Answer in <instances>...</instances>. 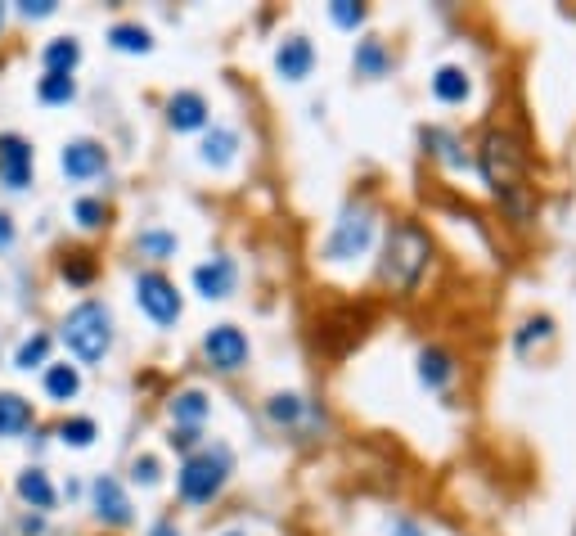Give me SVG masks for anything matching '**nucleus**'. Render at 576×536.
I'll use <instances>...</instances> for the list:
<instances>
[{
    "instance_id": "obj_33",
    "label": "nucleus",
    "mask_w": 576,
    "mask_h": 536,
    "mask_svg": "<svg viewBox=\"0 0 576 536\" xmlns=\"http://www.w3.org/2000/svg\"><path fill=\"white\" fill-rule=\"evenodd\" d=\"M18 10H23V19H45V14H54V0H23Z\"/></svg>"
},
{
    "instance_id": "obj_9",
    "label": "nucleus",
    "mask_w": 576,
    "mask_h": 536,
    "mask_svg": "<svg viewBox=\"0 0 576 536\" xmlns=\"http://www.w3.org/2000/svg\"><path fill=\"white\" fill-rule=\"evenodd\" d=\"M104 163L108 158H104V149H99L95 140H72V145L59 154V167L72 176V181H90V176H99Z\"/></svg>"
},
{
    "instance_id": "obj_13",
    "label": "nucleus",
    "mask_w": 576,
    "mask_h": 536,
    "mask_svg": "<svg viewBox=\"0 0 576 536\" xmlns=\"http://www.w3.org/2000/svg\"><path fill=\"white\" fill-rule=\"evenodd\" d=\"M167 122H171L176 131H194V127H203V122H207V104H203V95H194V91L171 95V104H167Z\"/></svg>"
},
{
    "instance_id": "obj_34",
    "label": "nucleus",
    "mask_w": 576,
    "mask_h": 536,
    "mask_svg": "<svg viewBox=\"0 0 576 536\" xmlns=\"http://www.w3.org/2000/svg\"><path fill=\"white\" fill-rule=\"evenodd\" d=\"M9 244H14V221H9L5 212H0V253H5Z\"/></svg>"
},
{
    "instance_id": "obj_1",
    "label": "nucleus",
    "mask_w": 576,
    "mask_h": 536,
    "mask_svg": "<svg viewBox=\"0 0 576 536\" xmlns=\"http://www.w3.org/2000/svg\"><path fill=\"white\" fill-rule=\"evenodd\" d=\"M482 167H486V181L491 190L500 194L504 203L513 208V217H527V185H522V154L509 136L491 131L482 145Z\"/></svg>"
},
{
    "instance_id": "obj_20",
    "label": "nucleus",
    "mask_w": 576,
    "mask_h": 536,
    "mask_svg": "<svg viewBox=\"0 0 576 536\" xmlns=\"http://www.w3.org/2000/svg\"><path fill=\"white\" fill-rule=\"evenodd\" d=\"M108 41H113L117 50H126V55H149L153 50V37L144 28H135V23H117V28L108 32Z\"/></svg>"
},
{
    "instance_id": "obj_15",
    "label": "nucleus",
    "mask_w": 576,
    "mask_h": 536,
    "mask_svg": "<svg viewBox=\"0 0 576 536\" xmlns=\"http://www.w3.org/2000/svg\"><path fill=\"white\" fill-rule=\"evenodd\" d=\"M432 95L437 100H446V104H459V100H468V73L464 68H437L432 73Z\"/></svg>"
},
{
    "instance_id": "obj_2",
    "label": "nucleus",
    "mask_w": 576,
    "mask_h": 536,
    "mask_svg": "<svg viewBox=\"0 0 576 536\" xmlns=\"http://www.w3.org/2000/svg\"><path fill=\"white\" fill-rule=\"evenodd\" d=\"M428 266V235L410 221H396L387 235V253H383V280L392 289H410Z\"/></svg>"
},
{
    "instance_id": "obj_17",
    "label": "nucleus",
    "mask_w": 576,
    "mask_h": 536,
    "mask_svg": "<svg viewBox=\"0 0 576 536\" xmlns=\"http://www.w3.org/2000/svg\"><path fill=\"white\" fill-rule=\"evenodd\" d=\"M234 149H239V136H234V131H225V127L207 131V136H203V163L207 167H225L234 158Z\"/></svg>"
},
{
    "instance_id": "obj_10",
    "label": "nucleus",
    "mask_w": 576,
    "mask_h": 536,
    "mask_svg": "<svg viewBox=\"0 0 576 536\" xmlns=\"http://www.w3.org/2000/svg\"><path fill=\"white\" fill-rule=\"evenodd\" d=\"M311 64H315V50H311L306 37H288L284 46L275 50V68H279L284 82H302V77L311 73Z\"/></svg>"
},
{
    "instance_id": "obj_28",
    "label": "nucleus",
    "mask_w": 576,
    "mask_h": 536,
    "mask_svg": "<svg viewBox=\"0 0 576 536\" xmlns=\"http://www.w3.org/2000/svg\"><path fill=\"white\" fill-rule=\"evenodd\" d=\"M333 23H342V28H356L360 19H365V10L360 5H351V0H333Z\"/></svg>"
},
{
    "instance_id": "obj_14",
    "label": "nucleus",
    "mask_w": 576,
    "mask_h": 536,
    "mask_svg": "<svg viewBox=\"0 0 576 536\" xmlns=\"http://www.w3.org/2000/svg\"><path fill=\"white\" fill-rule=\"evenodd\" d=\"M45 73H63V77H72V68H77V59H81V46L72 37H54L50 46H45Z\"/></svg>"
},
{
    "instance_id": "obj_30",
    "label": "nucleus",
    "mask_w": 576,
    "mask_h": 536,
    "mask_svg": "<svg viewBox=\"0 0 576 536\" xmlns=\"http://www.w3.org/2000/svg\"><path fill=\"white\" fill-rule=\"evenodd\" d=\"M77 221L81 226H104V203H95V199H77Z\"/></svg>"
},
{
    "instance_id": "obj_21",
    "label": "nucleus",
    "mask_w": 576,
    "mask_h": 536,
    "mask_svg": "<svg viewBox=\"0 0 576 536\" xmlns=\"http://www.w3.org/2000/svg\"><path fill=\"white\" fill-rule=\"evenodd\" d=\"M419 379L428 383V388H441V383L450 379V356L437 352V347H432V352H423L419 356Z\"/></svg>"
},
{
    "instance_id": "obj_16",
    "label": "nucleus",
    "mask_w": 576,
    "mask_h": 536,
    "mask_svg": "<svg viewBox=\"0 0 576 536\" xmlns=\"http://www.w3.org/2000/svg\"><path fill=\"white\" fill-rule=\"evenodd\" d=\"M18 496H23L32 509H50L54 505V487H50V478H45L41 469L18 473Z\"/></svg>"
},
{
    "instance_id": "obj_32",
    "label": "nucleus",
    "mask_w": 576,
    "mask_h": 536,
    "mask_svg": "<svg viewBox=\"0 0 576 536\" xmlns=\"http://www.w3.org/2000/svg\"><path fill=\"white\" fill-rule=\"evenodd\" d=\"M297 410H302V406H297V397H275V401H270V415H275V419H297Z\"/></svg>"
},
{
    "instance_id": "obj_26",
    "label": "nucleus",
    "mask_w": 576,
    "mask_h": 536,
    "mask_svg": "<svg viewBox=\"0 0 576 536\" xmlns=\"http://www.w3.org/2000/svg\"><path fill=\"white\" fill-rule=\"evenodd\" d=\"M90 275H95V266H90V257H86V253H72L68 262H63V280H72V284H90Z\"/></svg>"
},
{
    "instance_id": "obj_35",
    "label": "nucleus",
    "mask_w": 576,
    "mask_h": 536,
    "mask_svg": "<svg viewBox=\"0 0 576 536\" xmlns=\"http://www.w3.org/2000/svg\"><path fill=\"white\" fill-rule=\"evenodd\" d=\"M171 446H180V451H189V446H194V433H189V428H185V433H176V437H171Z\"/></svg>"
},
{
    "instance_id": "obj_36",
    "label": "nucleus",
    "mask_w": 576,
    "mask_h": 536,
    "mask_svg": "<svg viewBox=\"0 0 576 536\" xmlns=\"http://www.w3.org/2000/svg\"><path fill=\"white\" fill-rule=\"evenodd\" d=\"M149 536H180V532H176V527H171V523H158Z\"/></svg>"
},
{
    "instance_id": "obj_8",
    "label": "nucleus",
    "mask_w": 576,
    "mask_h": 536,
    "mask_svg": "<svg viewBox=\"0 0 576 536\" xmlns=\"http://www.w3.org/2000/svg\"><path fill=\"white\" fill-rule=\"evenodd\" d=\"M0 181H5L9 190H23V185L32 181V149L18 136H0Z\"/></svg>"
},
{
    "instance_id": "obj_24",
    "label": "nucleus",
    "mask_w": 576,
    "mask_h": 536,
    "mask_svg": "<svg viewBox=\"0 0 576 536\" xmlns=\"http://www.w3.org/2000/svg\"><path fill=\"white\" fill-rule=\"evenodd\" d=\"M45 352H50V338H45V334H32L23 347H18L14 365H18V370H32V365H41V361H45Z\"/></svg>"
},
{
    "instance_id": "obj_27",
    "label": "nucleus",
    "mask_w": 576,
    "mask_h": 536,
    "mask_svg": "<svg viewBox=\"0 0 576 536\" xmlns=\"http://www.w3.org/2000/svg\"><path fill=\"white\" fill-rule=\"evenodd\" d=\"M140 253H149V257H176V239H171V235H140Z\"/></svg>"
},
{
    "instance_id": "obj_18",
    "label": "nucleus",
    "mask_w": 576,
    "mask_h": 536,
    "mask_svg": "<svg viewBox=\"0 0 576 536\" xmlns=\"http://www.w3.org/2000/svg\"><path fill=\"white\" fill-rule=\"evenodd\" d=\"M32 424V406L14 392H0V433H23Z\"/></svg>"
},
{
    "instance_id": "obj_31",
    "label": "nucleus",
    "mask_w": 576,
    "mask_h": 536,
    "mask_svg": "<svg viewBox=\"0 0 576 536\" xmlns=\"http://www.w3.org/2000/svg\"><path fill=\"white\" fill-rule=\"evenodd\" d=\"M131 473L140 482H158V460H153V455H140V460L131 464Z\"/></svg>"
},
{
    "instance_id": "obj_7",
    "label": "nucleus",
    "mask_w": 576,
    "mask_h": 536,
    "mask_svg": "<svg viewBox=\"0 0 576 536\" xmlns=\"http://www.w3.org/2000/svg\"><path fill=\"white\" fill-rule=\"evenodd\" d=\"M203 352L216 370H239V365L248 361V338H243L234 325H216V329H207Z\"/></svg>"
},
{
    "instance_id": "obj_23",
    "label": "nucleus",
    "mask_w": 576,
    "mask_h": 536,
    "mask_svg": "<svg viewBox=\"0 0 576 536\" xmlns=\"http://www.w3.org/2000/svg\"><path fill=\"white\" fill-rule=\"evenodd\" d=\"M171 415L185 419V424H198V419L207 415V397L203 392H180V397L171 401Z\"/></svg>"
},
{
    "instance_id": "obj_29",
    "label": "nucleus",
    "mask_w": 576,
    "mask_h": 536,
    "mask_svg": "<svg viewBox=\"0 0 576 536\" xmlns=\"http://www.w3.org/2000/svg\"><path fill=\"white\" fill-rule=\"evenodd\" d=\"M356 68L360 73H378V68H383V50H378V41H365V46H360Z\"/></svg>"
},
{
    "instance_id": "obj_19",
    "label": "nucleus",
    "mask_w": 576,
    "mask_h": 536,
    "mask_svg": "<svg viewBox=\"0 0 576 536\" xmlns=\"http://www.w3.org/2000/svg\"><path fill=\"white\" fill-rule=\"evenodd\" d=\"M45 392H50L54 401H72L81 392V374L72 370V365H50V370H45Z\"/></svg>"
},
{
    "instance_id": "obj_37",
    "label": "nucleus",
    "mask_w": 576,
    "mask_h": 536,
    "mask_svg": "<svg viewBox=\"0 0 576 536\" xmlns=\"http://www.w3.org/2000/svg\"><path fill=\"white\" fill-rule=\"evenodd\" d=\"M225 536H239V532H225Z\"/></svg>"
},
{
    "instance_id": "obj_25",
    "label": "nucleus",
    "mask_w": 576,
    "mask_h": 536,
    "mask_svg": "<svg viewBox=\"0 0 576 536\" xmlns=\"http://www.w3.org/2000/svg\"><path fill=\"white\" fill-rule=\"evenodd\" d=\"M59 437L68 446H90V442H95V419H63Z\"/></svg>"
},
{
    "instance_id": "obj_4",
    "label": "nucleus",
    "mask_w": 576,
    "mask_h": 536,
    "mask_svg": "<svg viewBox=\"0 0 576 536\" xmlns=\"http://www.w3.org/2000/svg\"><path fill=\"white\" fill-rule=\"evenodd\" d=\"M225 451H198L185 460V469H180V496L194 500V505H203V500H212L216 491H221L225 482Z\"/></svg>"
},
{
    "instance_id": "obj_12",
    "label": "nucleus",
    "mask_w": 576,
    "mask_h": 536,
    "mask_svg": "<svg viewBox=\"0 0 576 536\" xmlns=\"http://www.w3.org/2000/svg\"><path fill=\"white\" fill-rule=\"evenodd\" d=\"M194 284H198V293L203 298H225V293L234 289V266H230V257H212V262H203L194 271Z\"/></svg>"
},
{
    "instance_id": "obj_22",
    "label": "nucleus",
    "mask_w": 576,
    "mask_h": 536,
    "mask_svg": "<svg viewBox=\"0 0 576 536\" xmlns=\"http://www.w3.org/2000/svg\"><path fill=\"white\" fill-rule=\"evenodd\" d=\"M72 95H77L72 77H63V73H45V77H41V100H45V104H68Z\"/></svg>"
},
{
    "instance_id": "obj_11",
    "label": "nucleus",
    "mask_w": 576,
    "mask_h": 536,
    "mask_svg": "<svg viewBox=\"0 0 576 536\" xmlns=\"http://www.w3.org/2000/svg\"><path fill=\"white\" fill-rule=\"evenodd\" d=\"M95 514L104 518V523H113V527H122L126 518H131V500H126L122 487H117V478L95 482Z\"/></svg>"
},
{
    "instance_id": "obj_6",
    "label": "nucleus",
    "mask_w": 576,
    "mask_h": 536,
    "mask_svg": "<svg viewBox=\"0 0 576 536\" xmlns=\"http://www.w3.org/2000/svg\"><path fill=\"white\" fill-rule=\"evenodd\" d=\"M135 298H140V307L149 311L158 325H171V320L180 316V293L171 289V280H162V275H140L135 280Z\"/></svg>"
},
{
    "instance_id": "obj_3",
    "label": "nucleus",
    "mask_w": 576,
    "mask_h": 536,
    "mask_svg": "<svg viewBox=\"0 0 576 536\" xmlns=\"http://www.w3.org/2000/svg\"><path fill=\"white\" fill-rule=\"evenodd\" d=\"M63 343H68V352L77 356V361H86V365L104 361L108 343H113V320H108V311L99 307V302H81V307H72L68 320H63Z\"/></svg>"
},
{
    "instance_id": "obj_5",
    "label": "nucleus",
    "mask_w": 576,
    "mask_h": 536,
    "mask_svg": "<svg viewBox=\"0 0 576 536\" xmlns=\"http://www.w3.org/2000/svg\"><path fill=\"white\" fill-rule=\"evenodd\" d=\"M369 230H374V221H369V212H365V208H351V212H342V221H338V226H333L329 244H324V257H329V262H347V257L365 253V244H369Z\"/></svg>"
}]
</instances>
